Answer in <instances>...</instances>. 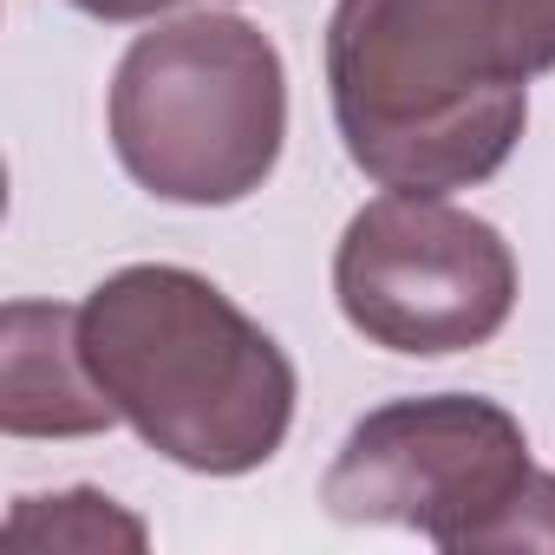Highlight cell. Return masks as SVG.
<instances>
[{"mask_svg": "<svg viewBox=\"0 0 555 555\" xmlns=\"http://www.w3.org/2000/svg\"><path fill=\"white\" fill-rule=\"evenodd\" d=\"M555 73V0H334V131L379 190H477Z\"/></svg>", "mask_w": 555, "mask_h": 555, "instance_id": "1", "label": "cell"}, {"mask_svg": "<svg viewBox=\"0 0 555 555\" xmlns=\"http://www.w3.org/2000/svg\"><path fill=\"white\" fill-rule=\"evenodd\" d=\"M118 412L99 392L79 308L66 301H8L0 308V431L8 438H99Z\"/></svg>", "mask_w": 555, "mask_h": 555, "instance_id": "6", "label": "cell"}, {"mask_svg": "<svg viewBox=\"0 0 555 555\" xmlns=\"http://www.w3.org/2000/svg\"><path fill=\"white\" fill-rule=\"evenodd\" d=\"M73 8L92 14V21L125 27V21H164V14H170V0H73Z\"/></svg>", "mask_w": 555, "mask_h": 555, "instance_id": "8", "label": "cell"}, {"mask_svg": "<svg viewBox=\"0 0 555 555\" xmlns=\"http://www.w3.org/2000/svg\"><path fill=\"white\" fill-rule=\"evenodd\" d=\"M334 301L347 327L405 360L490 347L516 314V248L438 190H386L340 229Z\"/></svg>", "mask_w": 555, "mask_h": 555, "instance_id": "5", "label": "cell"}, {"mask_svg": "<svg viewBox=\"0 0 555 555\" xmlns=\"http://www.w3.org/2000/svg\"><path fill=\"white\" fill-rule=\"evenodd\" d=\"M334 522L412 529L431 548H555V470L529 457V431L483 392H412L366 412L327 477Z\"/></svg>", "mask_w": 555, "mask_h": 555, "instance_id": "4", "label": "cell"}, {"mask_svg": "<svg viewBox=\"0 0 555 555\" xmlns=\"http://www.w3.org/2000/svg\"><path fill=\"white\" fill-rule=\"evenodd\" d=\"M8 548H73V555H99V548H144L151 529L144 516H131L118 496L105 490H53V496H21L8 509Z\"/></svg>", "mask_w": 555, "mask_h": 555, "instance_id": "7", "label": "cell"}, {"mask_svg": "<svg viewBox=\"0 0 555 555\" xmlns=\"http://www.w3.org/2000/svg\"><path fill=\"white\" fill-rule=\"evenodd\" d=\"M79 347L157 457L196 477H248L288 444L295 360L209 274L177 261H131L79 301Z\"/></svg>", "mask_w": 555, "mask_h": 555, "instance_id": "2", "label": "cell"}, {"mask_svg": "<svg viewBox=\"0 0 555 555\" xmlns=\"http://www.w3.org/2000/svg\"><path fill=\"white\" fill-rule=\"evenodd\" d=\"M170 8H183V0H170Z\"/></svg>", "mask_w": 555, "mask_h": 555, "instance_id": "9", "label": "cell"}, {"mask_svg": "<svg viewBox=\"0 0 555 555\" xmlns=\"http://www.w3.org/2000/svg\"><path fill=\"white\" fill-rule=\"evenodd\" d=\"M105 131L144 196L229 209L274 177L288 144L282 47L242 14H164L125 47Z\"/></svg>", "mask_w": 555, "mask_h": 555, "instance_id": "3", "label": "cell"}]
</instances>
